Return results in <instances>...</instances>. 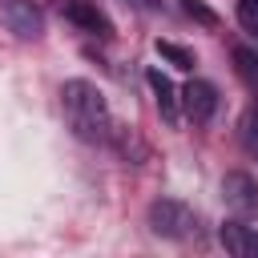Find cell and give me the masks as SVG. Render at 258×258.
I'll use <instances>...</instances> for the list:
<instances>
[{"label": "cell", "instance_id": "cell-1", "mask_svg": "<svg viewBox=\"0 0 258 258\" xmlns=\"http://www.w3.org/2000/svg\"><path fill=\"white\" fill-rule=\"evenodd\" d=\"M60 109H64L69 129H73L85 145H109L117 121H113V113H109L105 93H101L93 81H81V77L64 81V85H60Z\"/></svg>", "mask_w": 258, "mask_h": 258}, {"label": "cell", "instance_id": "cell-2", "mask_svg": "<svg viewBox=\"0 0 258 258\" xmlns=\"http://www.w3.org/2000/svg\"><path fill=\"white\" fill-rule=\"evenodd\" d=\"M149 230H153L157 238L185 242V238L198 234V214H194L185 202H177V198H157V202L149 206Z\"/></svg>", "mask_w": 258, "mask_h": 258}, {"label": "cell", "instance_id": "cell-3", "mask_svg": "<svg viewBox=\"0 0 258 258\" xmlns=\"http://www.w3.org/2000/svg\"><path fill=\"white\" fill-rule=\"evenodd\" d=\"M222 202L234 218H258V181L242 169L222 177Z\"/></svg>", "mask_w": 258, "mask_h": 258}, {"label": "cell", "instance_id": "cell-4", "mask_svg": "<svg viewBox=\"0 0 258 258\" xmlns=\"http://www.w3.org/2000/svg\"><path fill=\"white\" fill-rule=\"evenodd\" d=\"M0 24L20 40H36L44 32V16L32 0H0Z\"/></svg>", "mask_w": 258, "mask_h": 258}, {"label": "cell", "instance_id": "cell-5", "mask_svg": "<svg viewBox=\"0 0 258 258\" xmlns=\"http://www.w3.org/2000/svg\"><path fill=\"white\" fill-rule=\"evenodd\" d=\"M181 109H185V117L194 125H210L214 113H218V89L210 81H189L181 89Z\"/></svg>", "mask_w": 258, "mask_h": 258}, {"label": "cell", "instance_id": "cell-6", "mask_svg": "<svg viewBox=\"0 0 258 258\" xmlns=\"http://www.w3.org/2000/svg\"><path fill=\"white\" fill-rule=\"evenodd\" d=\"M60 12H64V20H73L81 32H89V36H113V24H109V16L93 4V0H60Z\"/></svg>", "mask_w": 258, "mask_h": 258}, {"label": "cell", "instance_id": "cell-7", "mask_svg": "<svg viewBox=\"0 0 258 258\" xmlns=\"http://www.w3.org/2000/svg\"><path fill=\"white\" fill-rule=\"evenodd\" d=\"M218 238H222L226 254H234V258H258V230L242 226V218L226 222V226L218 230Z\"/></svg>", "mask_w": 258, "mask_h": 258}, {"label": "cell", "instance_id": "cell-8", "mask_svg": "<svg viewBox=\"0 0 258 258\" xmlns=\"http://www.w3.org/2000/svg\"><path fill=\"white\" fill-rule=\"evenodd\" d=\"M145 81H149V89H153V101H157V113L173 125L177 121V105H181V97H177V89H173V81L161 73V69H149L145 73Z\"/></svg>", "mask_w": 258, "mask_h": 258}, {"label": "cell", "instance_id": "cell-9", "mask_svg": "<svg viewBox=\"0 0 258 258\" xmlns=\"http://www.w3.org/2000/svg\"><path fill=\"white\" fill-rule=\"evenodd\" d=\"M238 137H242V149H246L250 157H258V109H246V113H242Z\"/></svg>", "mask_w": 258, "mask_h": 258}, {"label": "cell", "instance_id": "cell-10", "mask_svg": "<svg viewBox=\"0 0 258 258\" xmlns=\"http://www.w3.org/2000/svg\"><path fill=\"white\" fill-rule=\"evenodd\" d=\"M234 64H238V77L258 93V56L250 48H234Z\"/></svg>", "mask_w": 258, "mask_h": 258}, {"label": "cell", "instance_id": "cell-11", "mask_svg": "<svg viewBox=\"0 0 258 258\" xmlns=\"http://www.w3.org/2000/svg\"><path fill=\"white\" fill-rule=\"evenodd\" d=\"M157 56H165L173 69H194V52L181 48V44H173V40H157Z\"/></svg>", "mask_w": 258, "mask_h": 258}, {"label": "cell", "instance_id": "cell-12", "mask_svg": "<svg viewBox=\"0 0 258 258\" xmlns=\"http://www.w3.org/2000/svg\"><path fill=\"white\" fill-rule=\"evenodd\" d=\"M181 8H185V16H194L198 24H206V28H214L218 24V16L206 8V4H198V0H181Z\"/></svg>", "mask_w": 258, "mask_h": 258}, {"label": "cell", "instance_id": "cell-13", "mask_svg": "<svg viewBox=\"0 0 258 258\" xmlns=\"http://www.w3.org/2000/svg\"><path fill=\"white\" fill-rule=\"evenodd\" d=\"M238 20L246 32H258V0H238Z\"/></svg>", "mask_w": 258, "mask_h": 258}, {"label": "cell", "instance_id": "cell-14", "mask_svg": "<svg viewBox=\"0 0 258 258\" xmlns=\"http://www.w3.org/2000/svg\"><path fill=\"white\" fill-rule=\"evenodd\" d=\"M137 4H145V8H153V0H137Z\"/></svg>", "mask_w": 258, "mask_h": 258}]
</instances>
